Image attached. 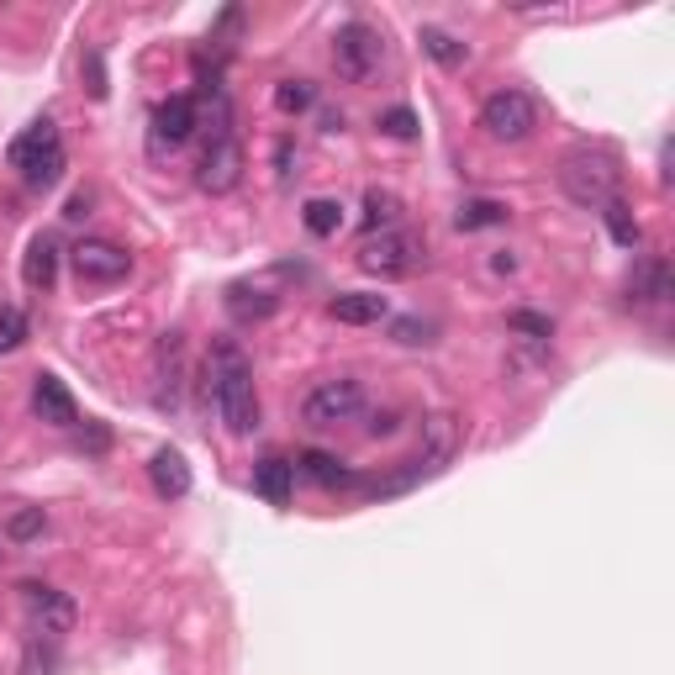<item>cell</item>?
<instances>
[{"mask_svg": "<svg viewBox=\"0 0 675 675\" xmlns=\"http://www.w3.org/2000/svg\"><path fill=\"white\" fill-rule=\"evenodd\" d=\"M63 217H69V222L90 217V190H75V196H69V206H63Z\"/></svg>", "mask_w": 675, "mask_h": 675, "instance_id": "33", "label": "cell"}, {"mask_svg": "<svg viewBox=\"0 0 675 675\" xmlns=\"http://www.w3.org/2000/svg\"><path fill=\"white\" fill-rule=\"evenodd\" d=\"M75 275L85 280V285H117V280L133 275V254L127 248H117V243L106 238H85L75 243Z\"/></svg>", "mask_w": 675, "mask_h": 675, "instance_id": "11", "label": "cell"}, {"mask_svg": "<svg viewBox=\"0 0 675 675\" xmlns=\"http://www.w3.org/2000/svg\"><path fill=\"white\" fill-rule=\"evenodd\" d=\"M206 401H217V418L233 438H248L258 428V385L254 359L243 354V343L217 338L206 354Z\"/></svg>", "mask_w": 675, "mask_h": 675, "instance_id": "2", "label": "cell"}, {"mask_svg": "<svg viewBox=\"0 0 675 675\" xmlns=\"http://www.w3.org/2000/svg\"><path fill=\"white\" fill-rule=\"evenodd\" d=\"M200 127V111H196V96H169L154 106V121H148V154H175L179 143H190Z\"/></svg>", "mask_w": 675, "mask_h": 675, "instance_id": "10", "label": "cell"}, {"mask_svg": "<svg viewBox=\"0 0 675 675\" xmlns=\"http://www.w3.org/2000/svg\"><path fill=\"white\" fill-rule=\"evenodd\" d=\"M27 312L21 306H0V354H11V349H21L27 343Z\"/></svg>", "mask_w": 675, "mask_h": 675, "instance_id": "29", "label": "cell"}, {"mask_svg": "<svg viewBox=\"0 0 675 675\" xmlns=\"http://www.w3.org/2000/svg\"><path fill=\"white\" fill-rule=\"evenodd\" d=\"M275 106L285 111V117H301V111L317 106V85L312 80H280L275 85Z\"/></svg>", "mask_w": 675, "mask_h": 675, "instance_id": "26", "label": "cell"}, {"mask_svg": "<svg viewBox=\"0 0 675 675\" xmlns=\"http://www.w3.org/2000/svg\"><path fill=\"white\" fill-rule=\"evenodd\" d=\"M418 264H428V243L418 233H407V227H391V233H380V238H364L359 248V270H370V275H412Z\"/></svg>", "mask_w": 675, "mask_h": 675, "instance_id": "8", "label": "cell"}, {"mask_svg": "<svg viewBox=\"0 0 675 675\" xmlns=\"http://www.w3.org/2000/svg\"><path fill=\"white\" fill-rule=\"evenodd\" d=\"M507 217H512V206H507V200L470 196V200H464V206L454 212V227H459V233H480V227H501Z\"/></svg>", "mask_w": 675, "mask_h": 675, "instance_id": "21", "label": "cell"}, {"mask_svg": "<svg viewBox=\"0 0 675 675\" xmlns=\"http://www.w3.org/2000/svg\"><path fill=\"white\" fill-rule=\"evenodd\" d=\"M397 433V412H375V422H370V438H385Z\"/></svg>", "mask_w": 675, "mask_h": 675, "instance_id": "34", "label": "cell"}, {"mask_svg": "<svg viewBox=\"0 0 675 675\" xmlns=\"http://www.w3.org/2000/svg\"><path fill=\"white\" fill-rule=\"evenodd\" d=\"M375 127L385 133V138H401V143L422 133V121H418V111H412V106H391V111H380Z\"/></svg>", "mask_w": 675, "mask_h": 675, "instance_id": "28", "label": "cell"}, {"mask_svg": "<svg viewBox=\"0 0 675 675\" xmlns=\"http://www.w3.org/2000/svg\"><path fill=\"white\" fill-rule=\"evenodd\" d=\"M333 63H338V75H343L349 85L375 80L380 32L370 27V21H343V27H338V38H333Z\"/></svg>", "mask_w": 675, "mask_h": 675, "instance_id": "9", "label": "cell"}, {"mask_svg": "<svg viewBox=\"0 0 675 675\" xmlns=\"http://www.w3.org/2000/svg\"><path fill=\"white\" fill-rule=\"evenodd\" d=\"M275 306H280V296L258 291V285H233V291H227V312L238 322H264Z\"/></svg>", "mask_w": 675, "mask_h": 675, "instance_id": "22", "label": "cell"}, {"mask_svg": "<svg viewBox=\"0 0 675 675\" xmlns=\"http://www.w3.org/2000/svg\"><path fill=\"white\" fill-rule=\"evenodd\" d=\"M327 317L343 322V327H370V322L391 317V301L380 296V291H338L327 301Z\"/></svg>", "mask_w": 675, "mask_h": 675, "instance_id": "16", "label": "cell"}, {"mask_svg": "<svg viewBox=\"0 0 675 675\" xmlns=\"http://www.w3.org/2000/svg\"><path fill=\"white\" fill-rule=\"evenodd\" d=\"M21 275H27V285H32V291H48V285L59 280V243L48 238V233H38V238L27 243Z\"/></svg>", "mask_w": 675, "mask_h": 675, "instance_id": "20", "label": "cell"}, {"mask_svg": "<svg viewBox=\"0 0 675 675\" xmlns=\"http://www.w3.org/2000/svg\"><path fill=\"white\" fill-rule=\"evenodd\" d=\"M0 555H6V549H0Z\"/></svg>", "mask_w": 675, "mask_h": 675, "instance_id": "37", "label": "cell"}, {"mask_svg": "<svg viewBox=\"0 0 675 675\" xmlns=\"http://www.w3.org/2000/svg\"><path fill=\"white\" fill-rule=\"evenodd\" d=\"M32 412H38V422H48V428H75V422H80V407H75V397H69V385H63L59 375L32 380Z\"/></svg>", "mask_w": 675, "mask_h": 675, "instance_id": "15", "label": "cell"}, {"mask_svg": "<svg viewBox=\"0 0 675 675\" xmlns=\"http://www.w3.org/2000/svg\"><path fill=\"white\" fill-rule=\"evenodd\" d=\"M507 327H512V333H522V338H534V343H549V338H555V322L544 317V312H512V317H507Z\"/></svg>", "mask_w": 675, "mask_h": 675, "instance_id": "31", "label": "cell"}, {"mask_svg": "<svg viewBox=\"0 0 675 675\" xmlns=\"http://www.w3.org/2000/svg\"><path fill=\"white\" fill-rule=\"evenodd\" d=\"M418 42H422V53H428V59H438L443 69H459V63H464V53H470V48H464L454 32H443V27H422Z\"/></svg>", "mask_w": 675, "mask_h": 675, "instance_id": "23", "label": "cell"}, {"mask_svg": "<svg viewBox=\"0 0 675 675\" xmlns=\"http://www.w3.org/2000/svg\"><path fill=\"white\" fill-rule=\"evenodd\" d=\"M21 601H27V613L38 617V634H53L59 638L69 623H75V601L59 591V586H42V580H21L17 586Z\"/></svg>", "mask_w": 675, "mask_h": 675, "instance_id": "13", "label": "cell"}, {"mask_svg": "<svg viewBox=\"0 0 675 675\" xmlns=\"http://www.w3.org/2000/svg\"><path fill=\"white\" fill-rule=\"evenodd\" d=\"M291 464H296V476L317 480V486H327V491H354V486H359L354 470H349L338 454H327V449H301Z\"/></svg>", "mask_w": 675, "mask_h": 675, "instance_id": "17", "label": "cell"}, {"mask_svg": "<svg viewBox=\"0 0 675 675\" xmlns=\"http://www.w3.org/2000/svg\"><path fill=\"white\" fill-rule=\"evenodd\" d=\"M6 159H11V169L21 175L27 190H53L63 179V169H69V154H63V138H59V127H53V117H38L21 138H11Z\"/></svg>", "mask_w": 675, "mask_h": 675, "instance_id": "4", "label": "cell"}, {"mask_svg": "<svg viewBox=\"0 0 675 675\" xmlns=\"http://www.w3.org/2000/svg\"><path fill=\"white\" fill-rule=\"evenodd\" d=\"M459 443H464V422L454 412H433V418L422 422V443L412 459H401L391 464L385 476H359V497L364 501H385V497H407V491H418L422 480H433L449 470V459L459 454Z\"/></svg>", "mask_w": 675, "mask_h": 675, "instance_id": "1", "label": "cell"}, {"mask_svg": "<svg viewBox=\"0 0 675 675\" xmlns=\"http://www.w3.org/2000/svg\"><path fill=\"white\" fill-rule=\"evenodd\" d=\"M491 270H497V275H512L517 258H512V254H497V258H491Z\"/></svg>", "mask_w": 675, "mask_h": 675, "instance_id": "36", "label": "cell"}, {"mask_svg": "<svg viewBox=\"0 0 675 675\" xmlns=\"http://www.w3.org/2000/svg\"><path fill=\"white\" fill-rule=\"evenodd\" d=\"M675 296V270L665 254H649L634 264V275H628V301L634 306H665Z\"/></svg>", "mask_w": 675, "mask_h": 675, "instance_id": "14", "label": "cell"}, {"mask_svg": "<svg viewBox=\"0 0 675 675\" xmlns=\"http://www.w3.org/2000/svg\"><path fill=\"white\" fill-rule=\"evenodd\" d=\"M480 127H486V138L497 143H522L528 133L538 127V106L528 90H491V96L480 100Z\"/></svg>", "mask_w": 675, "mask_h": 675, "instance_id": "7", "label": "cell"}, {"mask_svg": "<svg viewBox=\"0 0 675 675\" xmlns=\"http://www.w3.org/2000/svg\"><path fill=\"white\" fill-rule=\"evenodd\" d=\"M601 222H607L613 243H623V248H634V243H638V222H634V212H628V200H623V196L601 206Z\"/></svg>", "mask_w": 675, "mask_h": 675, "instance_id": "27", "label": "cell"}, {"mask_svg": "<svg viewBox=\"0 0 675 675\" xmlns=\"http://www.w3.org/2000/svg\"><path fill=\"white\" fill-rule=\"evenodd\" d=\"M301 222H306V233L312 238H333L338 227H343V206L327 196H312L306 206H301Z\"/></svg>", "mask_w": 675, "mask_h": 675, "instance_id": "25", "label": "cell"}, {"mask_svg": "<svg viewBox=\"0 0 675 675\" xmlns=\"http://www.w3.org/2000/svg\"><path fill=\"white\" fill-rule=\"evenodd\" d=\"M370 407V391L364 380L354 375H333V380H317L306 401H301V422L306 428H343V422H359Z\"/></svg>", "mask_w": 675, "mask_h": 675, "instance_id": "6", "label": "cell"}, {"mask_svg": "<svg viewBox=\"0 0 675 675\" xmlns=\"http://www.w3.org/2000/svg\"><path fill=\"white\" fill-rule=\"evenodd\" d=\"M391 338H397V343H407V349H418V343H433V322L397 317V322H391Z\"/></svg>", "mask_w": 675, "mask_h": 675, "instance_id": "32", "label": "cell"}, {"mask_svg": "<svg viewBox=\"0 0 675 675\" xmlns=\"http://www.w3.org/2000/svg\"><path fill=\"white\" fill-rule=\"evenodd\" d=\"M148 480H154V491L169 501L190 497V464H185L179 449H159V454L148 459Z\"/></svg>", "mask_w": 675, "mask_h": 675, "instance_id": "18", "label": "cell"}, {"mask_svg": "<svg viewBox=\"0 0 675 675\" xmlns=\"http://www.w3.org/2000/svg\"><path fill=\"white\" fill-rule=\"evenodd\" d=\"M275 164H280V179H291V143H280L275 148Z\"/></svg>", "mask_w": 675, "mask_h": 675, "instance_id": "35", "label": "cell"}, {"mask_svg": "<svg viewBox=\"0 0 675 675\" xmlns=\"http://www.w3.org/2000/svg\"><path fill=\"white\" fill-rule=\"evenodd\" d=\"M42 528H48V517H42V507H21V512L6 517V538H17V544H27V538H38Z\"/></svg>", "mask_w": 675, "mask_h": 675, "instance_id": "30", "label": "cell"}, {"mask_svg": "<svg viewBox=\"0 0 675 675\" xmlns=\"http://www.w3.org/2000/svg\"><path fill=\"white\" fill-rule=\"evenodd\" d=\"M401 222V196H391V190H370L364 196V233L375 238V233H391Z\"/></svg>", "mask_w": 675, "mask_h": 675, "instance_id": "24", "label": "cell"}, {"mask_svg": "<svg viewBox=\"0 0 675 675\" xmlns=\"http://www.w3.org/2000/svg\"><path fill=\"white\" fill-rule=\"evenodd\" d=\"M254 491L264 501H270V507H285V501H291V491H296V464H291V459H258L254 464Z\"/></svg>", "mask_w": 675, "mask_h": 675, "instance_id": "19", "label": "cell"}, {"mask_svg": "<svg viewBox=\"0 0 675 675\" xmlns=\"http://www.w3.org/2000/svg\"><path fill=\"white\" fill-rule=\"evenodd\" d=\"M559 190L586 212H601L607 200L623 196V169L607 148H570L559 159Z\"/></svg>", "mask_w": 675, "mask_h": 675, "instance_id": "3", "label": "cell"}, {"mask_svg": "<svg viewBox=\"0 0 675 675\" xmlns=\"http://www.w3.org/2000/svg\"><path fill=\"white\" fill-rule=\"evenodd\" d=\"M243 179V143L233 133V111H227V100H217V133L206 143V154L196 164V185L206 196H233Z\"/></svg>", "mask_w": 675, "mask_h": 675, "instance_id": "5", "label": "cell"}, {"mask_svg": "<svg viewBox=\"0 0 675 675\" xmlns=\"http://www.w3.org/2000/svg\"><path fill=\"white\" fill-rule=\"evenodd\" d=\"M179 391H185V333H164L159 354H154V407L175 412Z\"/></svg>", "mask_w": 675, "mask_h": 675, "instance_id": "12", "label": "cell"}]
</instances>
